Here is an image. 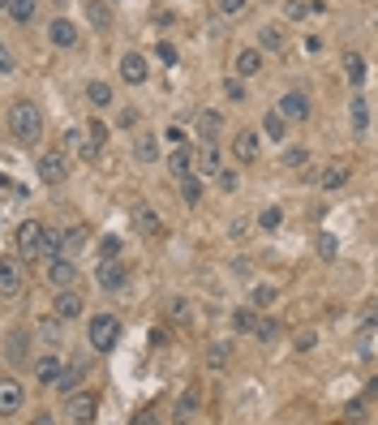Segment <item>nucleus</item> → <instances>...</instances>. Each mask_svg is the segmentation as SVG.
Masks as SVG:
<instances>
[{"label":"nucleus","mask_w":378,"mask_h":425,"mask_svg":"<svg viewBox=\"0 0 378 425\" xmlns=\"http://www.w3.org/2000/svg\"><path fill=\"white\" fill-rule=\"evenodd\" d=\"M103 138H107V129H103L99 121H90L86 129H69V133H65V150H73V159H82V164H95Z\"/></svg>","instance_id":"obj_1"},{"label":"nucleus","mask_w":378,"mask_h":425,"mask_svg":"<svg viewBox=\"0 0 378 425\" xmlns=\"http://www.w3.org/2000/svg\"><path fill=\"white\" fill-rule=\"evenodd\" d=\"M9 133L18 142H35L43 133V116H39V108H35L30 99H18L13 108H9Z\"/></svg>","instance_id":"obj_2"},{"label":"nucleus","mask_w":378,"mask_h":425,"mask_svg":"<svg viewBox=\"0 0 378 425\" xmlns=\"http://www.w3.org/2000/svg\"><path fill=\"white\" fill-rule=\"evenodd\" d=\"M86 340H90L95 352L117 348V340H121V318H117V313H95L90 327H86Z\"/></svg>","instance_id":"obj_3"},{"label":"nucleus","mask_w":378,"mask_h":425,"mask_svg":"<svg viewBox=\"0 0 378 425\" xmlns=\"http://www.w3.org/2000/svg\"><path fill=\"white\" fill-rule=\"evenodd\" d=\"M39 181L43 185H65L69 181V155L65 150H43L39 155Z\"/></svg>","instance_id":"obj_4"},{"label":"nucleus","mask_w":378,"mask_h":425,"mask_svg":"<svg viewBox=\"0 0 378 425\" xmlns=\"http://www.w3.org/2000/svg\"><path fill=\"white\" fill-rule=\"evenodd\" d=\"M22 288H26V280H22V258H0V297L13 301V297H22Z\"/></svg>","instance_id":"obj_5"},{"label":"nucleus","mask_w":378,"mask_h":425,"mask_svg":"<svg viewBox=\"0 0 378 425\" xmlns=\"http://www.w3.org/2000/svg\"><path fill=\"white\" fill-rule=\"evenodd\" d=\"M82 309H86V301H82V292L69 284V288H57V305H52V313L61 318V323H73V318H82Z\"/></svg>","instance_id":"obj_6"},{"label":"nucleus","mask_w":378,"mask_h":425,"mask_svg":"<svg viewBox=\"0 0 378 425\" xmlns=\"http://www.w3.org/2000/svg\"><path fill=\"white\" fill-rule=\"evenodd\" d=\"M22 404H26L22 383H18V378H9V374H0V417H18V412H22Z\"/></svg>","instance_id":"obj_7"},{"label":"nucleus","mask_w":378,"mask_h":425,"mask_svg":"<svg viewBox=\"0 0 378 425\" xmlns=\"http://www.w3.org/2000/svg\"><path fill=\"white\" fill-rule=\"evenodd\" d=\"M39 232H43L39 220H26V224L18 228V258H22V262H39Z\"/></svg>","instance_id":"obj_8"},{"label":"nucleus","mask_w":378,"mask_h":425,"mask_svg":"<svg viewBox=\"0 0 378 425\" xmlns=\"http://www.w3.org/2000/svg\"><path fill=\"white\" fill-rule=\"evenodd\" d=\"M95 280H99L103 292H117V288L125 284V262H121V253H117V258H103L99 271H95Z\"/></svg>","instance_id":"obj_9"},{"label":"nucleus","mask_w":378,"mask_h":425,"mask_svg":"<svg viewBox=\"0 0 378 425\" xmlns=\"http://www.w3.org/2000/svg\"><path fill=\"white\" fill-rule=\"evenodd\" d=\"M284 121H309V112H314V103L301 95V90H288V95H280V108H276Z\"/></svg>","instance_id":"obj_10"},{"label":"nucleus","mask_w":378,"mask_h":425,"mask_svg":"<svg viewBox=\"0 0 378 425\" xmlns=\"http://www.w3.org/2000/svg\"><path fill=\"white\" fill-rule=\"evenodd\" d=\"M47 284L52 288L78 284V262H69V258H47Z\"/></svg>","instance_id":"obj_11"},{"label":"nucleus","mask_w":378,"mask_h":425,"mask_svg":"<svg viewBox=\"0 0 378 425\" xmlns=\"http://www.w3.org/2000/svg\"><path fill=\"white\" fill-rule=\"evenodd\" d=\"M232 155L241 159V164H254V159L262 155V142H258V133H254V129H241V133L232 138Z\"/></svg>","instance_id":"obj_12"},{"label":"nucleus","mask_w":378,"mask_h":425,"mask_svg":"<svg viewBox=\"0 0 378 425\" xmlns=\"http://www.w3.org/2000/svg\"><path fill=\"white\" fill-rule=\"evenodd\" d=\"M146 73H150V65H146L142 52H129V56L121 61V78H125L129 86H142V82H146Z\"/></svg>","instance_id":"obj_13"},{"label":"nucleus","mask_w":378,"mask_h":425,"mask_svg":"<svg viewBox=\"0 0 378 425\" xmlns=\"http://www.w3.org/2000/svg\"><path fill=\"white\" fill-rule=\"evenodd\" d=\"M232 69H237V78H254V73H262V47H241V52H237V61H232Z\"/></svg>","instance_id":"obj_14"},{"label":"nucleus","mask_w":378,"mask_h":425,"mask_svg":"<svg viewBox=\"0 0 378 425\" xmlns=\"http://www.w3.org/2000/svg\"><path fill=\"white\" fill-rule=\"evenodd\" d=\"M82 378H86V365H82V361H73L69 369L61 365V374H57V383H52V387H57L61 395H69V391H78V387H82Z\"/></svg>","instance_id":"obj_15"},{"label":"nucleus","mask_w":378,"mask_h":425,"mask_svg":"<svg viewBox=\"0 0 378 425\" xmlns=\"http://www.w3.org/2000/svg\"><path fill=\"white\" fill-rule=\"evenodd\" d=\"M47 39H52V47H78V30H73V22L69 18H57L47 26Z\"/></svg>","instance_id":"obj_16"},{"label":"nucleus","mask_w":378,"mask_h":425,"mask_svg":"<svg viewBox=\"0 0 378 425\" xmlns=\"http://www.w3.org/2000/svg\"><path fill=\"white\" fill-rule=\"evenodd\" d=\"M95 408H99L95 395H86V391L73 395V391H69V417H73V421H95Z\"/></svg>","instance_id":"obj_17"},{"label":"nucleus","mask_w":378,"mask_h":425,"mask_svg":"<svg viewBox=\"0 0 378 425\" xmlns=\"http://www.w3.org/2000/svg\"><path fill=\"white\" fill-rule=\"evenodd\" d=\"M134 159H138V164H155V159H159V138L155 133H138L134 138Z\"/></svg>","instance_id":"obj_18"},{"label":"nucleus","mask_w":378,"mask_h":425,"mask_svg":"<svg viewBox=\"0 0 378 425\" xmlns=\"http://www.w3.org/2000/svg\"><path fill=\"white\" fill-rule=\"evenodd\" d=\"M57 374H61V357H52V352H43V357L35 361V378H39L43 387H52V383H57Z\"/></svg>","instance_id":"obj_19"},{"label":"nucleus","mask_w":378,"mask_h":425,"mask_svg":"<svg viewBox=\"0 0 378 425\" xmlns=\"http://www.w3.org/2000/svg\"><path fill=\"white\" fill-rule=\"evenodd\" d=\"M194 159H198V168H194L198 176H215V172H220V150H215V142H206Z\"/></svg>","instance_id":"obj_20"},{"label":"nucleus","mask_w":378,"mask_h":425,"mask_svg":"<svg viewBox=\"0 0 378 425\" xmlns=\"http://www.w3.org/2000/svg\"><path fill=\"white\" fill-rule=\"evenodd\" d=\"M39 340L52 344V348L65 344V331H61V318H57V313H52V318H39Z\"/></svg>","instance_id":"obj_21"},{"label":"nucleus","mask_w":378,"mask_h":425,"mask_svg":"<svg viewBox=\"0 0 378 425\" xmlns=\"http://www.w3.org/2000/svg\"><path fill=\"white\" fill-rule=\"evenodd\" d=\"M189 164H194V150H189L185 142H177V146H172V155H168V172H172V176H185V172H189Z\"/></svg>","instance_id":"obj_22"},{"label":"nucleus","mask_w":378,"mask_h":425,"mask_svg":"<svg viewBox=\"0 0 378 425\" xmlns=\"http://www.w3.org/2000/svg\"><path fill=\"white\" fill-rule=\"evenodd\" d=\"M86 22L95 30H107V26H112V9H107L103 0H86Z\"/></svg>","instance_id":"obj_23"},{"label":"nucleus","mask_w":378,"mask_h":425,"mask_svg":"<svg viewBox=\"0 0 378 425\" xmlns=\"http://www.w3.org/2000/svg\"><path fill=\"white\" fill-rule=\"evenodd\" d=\"M86 237H90L86 224H73L69 232H61V253H73V258H78V249L86 245Z\"/></svg>","instance_id":"obj_24"},{"label":"nucleus","mask_w":378,"mask_h":425,"mask_svg":"<svg viewBox=\"0 0 378 425\" xmlns=\"http://www.w3.org/2000/svg\"><path fill=\"white\" fill-rule=\"evenodd\" d=\"M134 224H138L142 232H150V237H159V232H164V224H159V215H155L150 206H134Z\"/></svg>","instance_id":"obj_25"},{"label":"nucleus","mask_w":378,"mask_h":425,"mask_svg":"<svg viewBox=\"0 0 378 425\" xmlns=\"http://www.w3.org/2000/svg\"><path fill=\"white\" fill-rule=\"evenodd\" d=\"M262 133H266V138H276V142H284V138H288V121L271 108V112L262 116Z\"/></svg>","instance_id":"obj_26"},{"label":"nucleus","mask_w":378,"mask_h":425,"mask_svg":"<svg viewBox=\"0 0 378 425\" xmlns=\"http://www.w3.org/2000/svg\"><path fill=\"white\" fill-rule=\"evenodd\" d=\"M39 258L47 262V258H61V232H52L47 224H43V232H39Z\"/></svg>","instance_id":"obj_27"},{"label":"nucleus","mask_w":378,"mask_h":425,"mask_svg":"<svg viewBox=\"0 0 378 425\" xmlns=\"http://www.w3.org/2000/svg\"><path fill=\"white\" fill-rule=\"evenodd\" d=\"M86 103L90 108H107V103H112V86L107 82H86Z\"/></svg>","instance_id":"obj_28"},{"label":"nucleus","mask_w":378,"mask_h":425,"mask_svg":"<svg viewBox=\"0 0 378 425\" xmlns=\"http://www.w3.org/2000/svg\"><path fill=\"white\" fill-rule=\"evenodd\" d=\"M35 9H39L35 0H5V13H9L13 22H22V26H26V22L35 18Z\"/></svg>","instance_id":"obj_29"},{"label":"nucleus","mask_w":378,"mask_h":425,"mask_svg":"<svg viewBox=\"0 0 378 425\" xmlns=\"http://www.w3.org/2000/svg\"><path fill=\"white\" fill-rule=\"evenodd\" d=\"M344 181H348V168L344 164H327V168H322V176H318L322 189H340Z\"/></svg>","instance_id":"obj_30"},{"label":"nucleus","mask_w":378,"mask_h":425,"mask_svg":"<svg viewBox=\"0 0 378 425\" xmlns=\"http://www.w3.org/2000/svg\"><path fill=\"white\" fill-rule=\"evenodd\" d=\"M284 39H288V35H284V26H262V30H258V43H262L266 52H280V47H284Z\"/></svg>","instance_id":"obj_31"},{"label":"nucleus","mask_w":378,"mask_h":425,"mask_svg":"<svg viewBox=\"0 0 378 425\" xmlns=\"http://www.w3.org/2000/svg\"><path fill=\"white\" fill-rule=\"evenodd\" d=\"M228 357H232V344H228V340H220V344H211V348H206V365H211V369H224Z\"/></svg>","instance_id":"obj_32"},{"label":"nucleus","mask_w":378,"mask_h":425,"mask_svg":"<svg viewBox=\"0 0 378 425\" xmlns=\"http://www.w3.org/2000/svg\"><path fill=\"white\" fill-rule=\"evenodd\" d=\"M198 129H202L206 142H215V133L224 129V116H220V112H202V116H198Z\"/></svg>","instance_id":"obj_33"},{"label":"nucleus","mask_w":378,"mask_h":425,"mask_svg":"<svg viewBox=\"0 0 378 425\" xmlns=\"http://www.w3.org/2000/svg\"><path fill=\"white\" fill-rule=\"evenodd\" d=\"M249 301H254V309H271V305H276V301H280V292H276V288H271V284H258V288H254V297H249Z\"/></svg>","instance_id":"obj_34"},{"label":"nucleus","mask_w":378,"mask_h":425,"mask_svg":"<svg viewBox=\"0 0 378 425\" xmlns=\"http://www.w3.org/2000/svg\"><path fill=\"white\" fill-rule=\"evenodd\" d=\"M254 335L262 344H276L280 340V323H276V318H262V323H254Z\"/></svg>","instance_id":"obj_35"},{"label":"nucleus","mask_w":378,"mask_h":425,"mask_svg":"<svg viewBox=\"0 0 378 425\" xmlns=\"http://www.w3.org/2000/svg\"><path fill=\"white\" fill-rule=\"evenodd\" d=\"M177 181H181V198H185V202H202V181H198V176L185 172V176H177Z\"/></svg>","instance_id":"obj_36"},{"label":"nucleus","mask_w":378,"mask_h":425,"mask_svg":"<svg viewBox=\"0 0 378 425\" xmlns=\"http://www.w3.org/2000/svg\"><path fill=\"white\" fill-rule=\"evenodd\" d=\"M353 129H357V133L370 129V103H365V99H353Z\"/></svg>","instance_id":"obj_37"},{"label":"nucleus","mask_w":378,"mask_h":425,"mask_svg":"<svg viewBox=\"0 0 378 425\" xmlns=\"http://www.w3.org/2000/svg\"><path fill=\"white\" fill-rule=\"evenodd\" d=\"M224 95H228L232 103H245V99H249V90H245V78H228V82H224Z\"/></svg>","instance_id":"obj_38"},{"label":"nucleus","mask_w":378,"mask_h":425,"mask_svg":"<svg viewBox=\"0 0 378 425\" xmlns=\"http://www.w3.org/2000/svg\"><path fill=\"white\" fill-rule=\"evenodd\" d=\"M198 404H202V391H198V387H189V391L181 395V408H177V412H181V417H194V412H198Z\"/></svg>","instance_id":"obj_39"},{"label":"nucleus","mask_w":378,"mask_h":425,"mask_svg":"<svg viewBox=\"0 0 378 425\" xmlns=\"http://www.w3.org/2000/svg\"><path fill=\"white\" fill-rule=\"evenodd\" d=\"M258 224H262L266 232H276V228L284 224V210H280V206H266V210H262V215H258Z\"/></svg>","instance_id":"obj_40"},{"label":"nucleus","mask_w":378,"mask_h":425,"mask_svg":"<svg viewBox=\"0 0 378 425\" xmlns=\"http://www.w3.org/2000/svg\"><path fill=\"white\" fill-rule=\"evenodd\" d=\"M344 73H348V82H361L365 78V61L357 56V52H353V56H344Z\"/></svg>","instance_id":"obj_41"},{"label":"nucleus","mask_w":378,"mask_h":425,"mask_svg":"<svg viewBox=\"0 0 378 425\" xmlns=\"http://www.w3.org/2000/svg\"><path fill=\"white\" fill-rule=\"evenodd\" d=\"M318 253H322V258H327V262H331V258L340 253V241H336L331 232H318Z\"/></svg>","instance_id":"obj_42"},{"label":"nucleus","mask_w":378,"mask_h":425,"mask_svg":"<svg viewBox=\"0 0 378 425\" xmlns=\"http://www.w3.org/2000/svg\"><path fill=\"white\" fill-rule=\"evenodd\" d=\"M254 323H258L254 309H237V313H232V327H237V331H254Z\"/></svg>","instance_id":"obj_43"},{"label":"nucleus","mask_w":378,"mask_h":425,"mask_svg":"<svg viewBox=\"0 0 378 425\" xmlns=\"http://www.w3.org/2000/svg\"><path fill=\"white\" fill-rule=\"evenodd\" d=\"M305 159H309V155H305L301 146H288V150H284V159H280V164H284V168H301Z\"/></svg>","instance_id":"obj_44"},{"label":"nucleus","mask_w":378,"mask_h":425,"mask_svg":"<svg viewBox=\"0 0 378 425\" xmlns=\"http://www.w3.org/2000/svg\"><path fill=\"white\" fill-rule=\"evenodd\" d=\"M22 357H26V335L13 331V335H9V361H22Z\"/></svg>","instance_id":"obj_45"},{"label":"nucleus","mask_w":378,"mask_h":425,"mask_svg":"<svg viewBox=\"0 0 378 425\" xmlns=\"http://www.w3.org/2000/svg\"><path fill=\"white\" fill-rule=\"evenodd\" d=\"M168 313L177 318V323H185V318H189V301H185V297H172V301H168Z\"/></svg>","instance_id":"obj_46"},{"label":"nucleus","mask_w":378,"mask_h":425,"mask_svg":"<svg viewBox=\"0 0 378 425\" xmlns=\"http://www.w3.org/2000/svg\"><path fill=\"white\" fill-rule=\"evenodd\" d=\"M155 56L164 61V65H177V47H172V43L164 39V43H155Z\"/></svg>","instance_id":"obj_47"},{"label":"nucleus","mask_w":378,"mask_h":425,"mask_svg":"<svg viewBox=\"0 0 378 425\" xmlns=\"http://www.w3.org/2000/svg\"><path fill=\"white\" fill-rule=\"evenodd\" d=\"M121 253V237H103V258H117Z\"/></svg>","instance_id":"obj_48"},{"label":"nucleus","mask_w":378,"mask_h":425,"mask_svg":"<svg viewBox=\"0 0 378 425\" xmlns=\"http://www.w3.org/2000/svg\"><path fill=\"white\" fill-rule=\"evenodd\" d=\"M314 344H318V335H314V331H301V335H297V348H301V352H309Z\"/></svg>","instance_id":"obj_49"},{"label":"nucleus","mask_w":378,"mask_h":425,"mask_svg":"<svg viewBox=\"0 0 378 425\" xmlns=\"http://www.w3.org/2000/svg\"><path fill=\"white\" fill-rule=\"evenodd\" d=\"M241 9H245V0H220V13H228V18L241 13Z\"/></svg>","instance_id":"obj_50"},{"label":"nucleus","mask_w":378,"mask_h":425,"mask_svg":"<svg viewBox=\"0 0 378 425\" xmlns=\"http://www.w3.org/2000/svg\"><path fill=\"white\" fill-rule=\"evenodd\" d=\"M305 9H309L305 0H288V18H305Z\"/></svg>","instance_id":"obj_51"},{"label":"nucleus","mask_w":378,"mask_h":425,"mask_svg":"<svg viewBox=\"0 0 378 425\" xmlns=\"http://www.w3.org/2000/svg\"><path fill=\"white\" fill-rule=\"evenodd\" d=\"M164 133H168V142H172V146H177V142H185V129H181V125H168Z\"/></svg>","instance_id":"obj_52"},{"label":"nucleus","mask_w":378,"mask_h":425,"mask_svg":"<svg viewBox=\"0 0 378 425\" xmlns=\"http://www.w3.org/2000/svg\"><path fill=\"white\" fill-rule=\"evenodd\" d=\"M0 13H5V0H0Z\"/></svg>","instance_id":"obj_53"}]
</instances>
